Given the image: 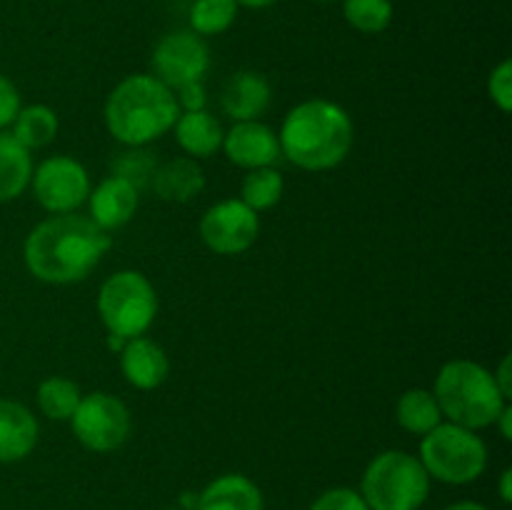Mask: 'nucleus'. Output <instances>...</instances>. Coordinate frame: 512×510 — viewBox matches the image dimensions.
<instances>
[{
    "label": "nucleus",
    "mask_w": 512,
    "mask_h": 510,
    "mask_svg": "<svg viewBox=\"0 0 512 510\" xmlns=\"http://www.w3.org/2000/svg\"><path fill=\"white\" fill-rule=\"evenodd\" d=\"M443 510H490V508H485L483 503H475V500H460V503L448 505V508Z\"/></svg>",
    "instance_id": "obj_35"
},
{
    "label": "nucleus",
    "mask_w": 512,
    "mask_h": 510,
    "mask_svg": "<svg viewBox=\"0 0 512 510\" xmlns=\"http://www.w3.org/2000/svg\"><path fill=\"white\" fill-rule=\"evenodd\" d=\"M493 378H495V383H498L500 393L505 395V400H510V395H512V383H510V355H508V358H503V363H500V368L495 370Z\"/></svg>",
    "instance_id": "obj_32"
},
{
    "label": "nucleus",
    "mask_w": 512,
    "mask_h": 510,
    "mask_svg": "<svg viewBox=\"0 0 512 510\" xmlns=\"http://www.w3.org/2000/svg\"><path fill=\"white\" fill-rule=\"evenodd\" d=\"M510 418H512V408H510V403H508V405H505V408H503V413L498 415V420H495V425H498V428H500V435H503L505 440H510V438H512Z\"/></svg>",
    "instance_id": "obj_33"
},
{
    "label": "nucleus",
    "mask_w": 512,
    "mask_h": 510,
    "mask_svg": "<svg viewBox=\"0 0 512 510\" xmlns=\"http://www.w3.org/2000/svg\"><path fill=\"white\" fill-rule=\"evenodd\" d=\"M260 218L243 200H220L200 218V238L213 253L240 255L258 240Z\"/></svg>",
    "instance_id": "obj_10"
},
{
    "label": "nucleus",
    "mask_w": 512,
    "mask_h": 510,
    "mask_svg": "<svg viewBox=\"0 0 512 510\" xmlns=\"http://www.w3.org/2000/svg\"><path fill=\"white\" fill-rule=\"evenodd\" d=\"M173 93H175V100H178L180 113H183V110H205V103H208L203 83L180 85V88H175Z\"/></svg>",
    "instance_id": "obj_31"
},
{
    "label": "nucleus",
    "mask_w": 512,
    "mask_h": 510,
    "mask_svg": "<svg viewBox=\"0 0 512 510\" xmlns=\"http://www.w3.org/2000/svg\"><path fill=\"white\" fill-rule=\"evenodd\" d=\"M98 313L108 333L138 338L158 315V293L138 270H118L100 285Z\"/></svg>",
    "instance_id": "obj_7"
},
{
    "label": "nucleus",
    "mask_w": 512,
    "mask_h": 510,
    "mask_svg": "<svg viewBox=\"0 0 512 510\" xmlns=\"http://www.w3.org/2000/svg\"><path fill=\"white\" fill-rule=\"evenodd\" d=\"M80 388L68 378H45L38 385V408L45 418L50 420H70L73 418L75 408L80 403Z\"/></svg>",
    "instance_id": "obj_25"
},
{
    "label": "nucleus",
    "mask_w": 512,
    "mask_h": 510,
    "mask_svg": "<svg viewBox=\"0 0 512 510\" xmlns=\"http://www.w3.org/2000/svg\"><path fill=\"white\" fill-rule=\"evenodd\" d=\"M88 200V218L98 228H103L105 233L128 223L135 215V210H138V190L125 183V180L115 178V175H108L105 180H100L93 193L88 195Z\"/></svg>",
    "instance_id": "obj_14"
},
{
    "label": "nucleus",
    "mask_w": 512,
    "mask_h": 510,
    "mask_svg": "<svg viewBox=\"0 0 512 510\" xmlns=\"http://www.w3.org/2000/svg\"><path fill=\"white\" fill-rule=\"evenodd\" d=\"M173 130L175 140L188 153V158H210L215 150L223 148L225 130L208 110H183Z\"/></svg>",
    "instance_id": "obj_19"
},
{
    "label": "nucleus",
    "mask_w": 512,
    "mask_h": 510,
    "mask_svg": "<svg viewBox=\"0 0 512 510\" xmlns=\"http://www.w3.org/2000/svg\"><path fill=\"white\" fill-rule=\"evenodd\" d=\"M510 480H512V470L505 468L503 475H500V498H503V503H510V500H512Z\"/></svg>",
    "instance_id": "obj_34"
},
{
    "label": "nucleus",
    "mask_w": 512,
    "mask_h": 510,
    "mask_svg": "<svg viewBox=\"0 0 512 510\" xmlns=\"http://www.w3.org/2000/svg\"><path fill=\"white\" fill-rule=\"evenodd\" d=\"M353 135V120L338 103L313 98L285 115L278 133L280 153L298 168L323 173L348 158Z\"/></svg>",
    "instance_id": "obj_2"
},
{
    "label": "nucleus",
    "mask_w": 512,
    "mask_h": 510,
    "mask_svg": "<svg viewBox=\"0 0 512 510\" xmlns=\"http://www.w3.org/2000/svg\"><path fill=\"white\" fill-rule=\"evenodd\" d=\"M220 105H223V113L230 115L235 123L258 120L270 105V83L265 75L255 70H240L223 85Z\"/></svg>",
    "instance_id": "obj_15"
},
{
    "label": "nucleus",
    "mask_w": 512,
    "mask_h": 510,
    "mask_svg": "<svg viewBox=\"0 0 512 510\" xmlns=\"http://www.w3.org/2000/svg\"><path fill=\"white\" fill-rule=\"evenodd\" d=\"M208 68L210 50L193 30L168 33L153 50L155 78L163 80L173 90L188 83H203Z\"/></svg>",
    "instance_id": "obj_11"
},
{
    "label": "nucleus",
    "mask_w": 512,
    "mask_h": 510,
    "mask_svg": "<svg viewBox=\"0 0 512 510\" xmlns=\"http://www.w3.org/2000/svg\"><path fill=\"white\" fill-rule=\"evenodd\" d=\"M125 343H128V340L120 338V335L108 333V348H110V350H115V353H120V350L125 348Z\"/></svg>",
    "instance_id": "obj_37"
},
{
    "label": "nucleus",
    "mask_w": 512,
    "mask_h": 510,
    "mask_svg": "<svg viewBox=\"0 0 512 510\" xmlns=\"http://www.w3.org/2000/svg\"><path fill=\"white\" fill-rule=\"evenodd\" d=\"M343 15L350 28L365 35H378L393 23L390 0H343Z\"/></svg>",
    "instance_id": "obj_27"
},
{
    "label": "nucleus",
    "mask_w": 512,
    "mask_h": 510,
    "mask_svg": "<svg viewBox=\"0 0 512 510\" xmlns=\"http://www.w3.org/2000/svg\"><path fill=\"white\" fill-rule=\"evenodd\" d=\"M430 475L415 455L385 450L365 468L360 490L370 510H420L430 495Z\"/></svg>",
    "instance_id": "obj_5"
},
{
    "label": "nucleus",
    "mask_w": 512,
    "mask_h": 510,
    "mask_svg": "<svg viewBox=\"0 0 512 510\" xmlns=\"http://www.w3.org/2000/svg\"><path fill=\"white\" fill-rule=\"evenodd\" d=\"M120 370L133 388L155 390L168 380L170 360L155 340L138 335L120 350Z\"/></svg>",
    "instance_id": "obj_13"
},
{
    "label": "nucleus",
    "mask_w": 512,
    "mask_h": 510,
    "mask_svg": "<svg viewBox=\"0 0 512 510\" xmlns=\"http://www.w3.org/2000/svg\"><path fill=\"white\" fill-rule=\"evenodd\" d=\"M33 178V158L10 133L0 130V203L20 198Z\"/></svg>",
    "instance_id": "obj_20"
},
{
    "label": "nucleus",
    "mask_w": 512,
    "mask_h": 510,
    "mask_svg": "<svg viewBox=\"0 0 512 510\" xmlns=\"http://www.w3.org/2000/svg\"><path fill=\"white\" fill-rule=\"evenodd\" d=\"M418 460L430 480L445 485H468L488 468V445L478 430L455 423H440L420 440Z\"/></svg>",
    "instance_id": "obj_6"
},
{
    "label": "nucleus",
    "mask_w": 512,
    "mask_h": 510,
    "mask_svg": "<svg viewBox=\"0 0 512 510\" xmlns=\"http://www.w3.org/2000/svg\"><path fill=\"white\" fill-rule=\"evenodd\" d=\"M180 108L173 88L155 75H128L105 100V128L123 145H148L173 130Z\"/></svg>",
    "instance_id": "obj_3"
},
{
    "label": "nucleus",
    "mask_w": 512,
    "mask_h": 510,
    "mask_svg": "<svg viewBox=\"0 0 512 510\" xmlns=\"http://www.w3.org/2000/svg\"><path fill=\"white\" fill-rule=\"evenodd\" d=\"M70 425H73V435L78 438V443L90 453H113L130 438L133 420H130V410L123 400L103 393V390H95V393L80 398Z\"/></svg>",
    "instance_id": "obj_8"
},
{
    "label": "nucleus",
    "mask_w": 512,
    "mask_h": 510,
    "mask_svg": "<svg viewBox=\"0 0 512 510\" xmlns=\"http://www.w3.org/2000/svg\"><path fill=\"white\" fill-rule=\"evenodd\" d=\"M10 135L28 150L45 148L58 135V115L48 105H28V108H20L13 120V133Z\"/></svg>",
    "instance_id": "obj_22"
},
{
    "label": "nucleus",
    "mask_w": 512,
    "mask_h": 510,
    "mask_svg": "<svg viewBox=\"0 0 512 510\" xmlns=\"http://www.w3.org/2000/svg\"><path fill=\"white\" fill-rule=\"evenodd\" d=\"M433 395L448 423L470 430L495 425L498 415L508 405L493 373L485 365L465 358L450 360L438 370Z\"/></svg>",
    "instance_id": "obj_4"
},
{
    "label": "nucleus",
    "mask_w": 512,
    "mask_h": 510,
    "mask_svg": "<svg viewBox=\"0 0 512 510\" xmlns=\"http://www.w3.org/2000/svg\"><path fill=\"white\" fill-rule=\"evenodd\" d=\"M158 165V155L145 148V145H125V150L115 153L113 160H110V175L125 180L140 193V190L150 188Z\"/></svg>",
    "instance_id": "obj_23"
},
{
    "label": "nucleus",
    "mask_w": 512,
    "mask_h": 510,
    "mask_svg": "<svg viewBox=\"0 0 512 510\" xmlns=\"http://www.w3.org/2000/svg\"><path fill=\"white\" fill-rule=\"evenodd\" d=\"M223 150L228 160L238 168H273L278 163L280 140L270 125L260 120H243L235 123L228 133L223 135Z\"/></svg>",
    "instance_id": "obj_12"
},
{
    "label": "nucleus",
    "mask_w": 512,
    "mask_h": 510,
    "mask_svg": "<svg viewBox=\"0 0 512 510\" xmlns=\"http://www.w3.org/2000/svg\"><path fill=\"white\" fill-rule=\"evenodd\" d=\"M165 510H183V508H165Z\"/></svg>",
    "instance_id": "obj_39"
},
{
    "label": "nucleus",
    "mask_w": 512,
    "mask_h": 510,
    "mask_svg": "<svg viewBox=\"0 0 512 510\" xmlns=\"http://www.w3.org/2000/svg\"><path fill=\"white\" fill-rule=\"evenodd\" d=\"M150 188L165 203H190L203 193L205 173L195 158H173L158 165Z\"/></svg>",
    "instance_id": "obj_18"
},
{
    "label": "nucleus",
    "mask_w": 512,
    "mask_h": 510,
    "mask_svg": "<svg viewBox=\"0 0 512 510\" xmlns=\"http://www.w3.org/2000/svg\"><path fill=\"white\" fill-rule=\"evenodd\" d=\"M488 95L503 113H510L512 108V63L503 60L488 78Z\"/></svg>",
    "instance_id": "obj_29"
},
{
    "label": "nucleus",
    "mask_w": 512,
    "mask_h": 510,
    "mask_svg": "<svg viewBox=\"0 0 512 510\" xmlns=\"http://www.w3.org/2000/svg\"><path fill=\"white\" fill-rule=\"evenodd\" d=\"M195 510H265V500L248 475L225 473L200 490Z\"/></svg>",
    "instance_id": "obj_17"
},
{
    "label": "nucleus",
    "mask_w": 512,
    "mask_h": 510,
    "mask_svg": "<svg viewBox=\"0 0 512 510\" xmlns=\"http://www.w3.org/2000/svg\"><path fill=\"white\" fill-rule=\"evenodd\" d=\"M395 418H398L400 428L413 435H420V438L443 423V413H440V405L435 400L433 390L425 388L405 390L398 398V405H395Z\"/></svg>",
    "instance_id": "obj_21"
},
{
    "label": "nucleus",
    "mask_w": 512,
    "mask_h": 510,
    "mask_svg": "<svg viewBox=\"0 0 512 510\" xmlns=\"http://www.w3.org/2000/svg\"><path fill=\"white\" fill-rule=\"evenodd\" d=\"M320 3H333V0H320Z\"/></svg>",
    "instance_id": "obj_38"
},
{
    "label": "nucleus",
    "mask_w": 512,
    "mask_h": 510,
    "mask_svg": "<svg viewBox=\"0 0 512 510\" xmlns=\"http://www.w3.org/2000/svg\"><path fill=\"white\" fill-rule=\"evenodd\" d=\"M108 248L110 235L88 215L63 213L30 230L23 258L33 278L50 285H68L88 278Z\"/></svg>",
    "instance_id": "obj_1"
},
{
    "label": "nucleus",
    "mask_w": 512,
    "mask_h": 510,
    "mask_svg": "<svg viewBox=\"0 0 512 510\" xmlns=\"http://www.w3.org/2000/svg\"><path fill=\"white\" fill-rule=\"evenodd\" d=\"M30 185H33L35 200L53 215L73 213L90 195L88 170L70 155L45 158L33 170Z\"/></svg>",
    "instance_id": "obj_9"
},
{
    "label": "nucleus",
    "mask_w": 512,
    "mask_h": 510,
    "mask_svg": "<svg viewBox=\"0 0 512 510\" xmlns=\"http://www.w3.org/2000/svg\"><path fill=\"white\" fill-rule=\"evenodd\" d=\"M38 420L18 400H0V463H18L38 445Z\"/></svg>",
    "instance_id": "obj_16"
},
{
    "label": "nucleus",
    "mask_w": 512,
    "mask_h": 510,
    "mask_svg": "<svg viewBox=\"0 0 512 510\" xmlns=\"http://www.w3.org/2000/svg\"><path fill=\"white\" fill-rule=\"evenodd\" d=\"M310 510H370L365 505L363 495L353 488H345V485H338V488H328L325 493H320L318 498L313 500Z\"/></svg>",
    "instance_id": "obj_28"
},
{
    "label": "nucleus",
    "mask_w": 512,
    "mask_h": 510,
    "mask_svg": "<svg viewBox=\"0 0 512 510\" xmlns=\"http://www.w3.org/2000/svg\"><path fill=\"white\" fill-rule=\"evenodd\" d=\"M20 110V93L5 75H0V128L13 125Z\"/></svg>",
    "instance_id": "obj_30"
},
{
    "label": "nucleus",
    "mask_w": 512,
    "mask_h": 510,
    "mask_svg": "<svg viewBox=\"0 0 512 510\" xmlns=\"http://www.w3.org/2000/svg\"><path fill=\"white\" fill-rule=\"evenodd\" d=\"M238 5H243V8H253V10H260V8H270V5H275L278 0H235Z\"/></svg>",
    "instance_id": "obj_36"
},
{
    "label": "nucleus",
    "mask_w": 512,
    "mask_h": 510,
    "mask_svg": "<svg viewBox=\"0 0 512 510\" xmlns=\"http://www.w3.org/2000/svg\"><path fill=\"white\" fill-rule=\"evenodd\" d=\"M240 5L235 0H195L190 8V30L205 35H220L235 23Z\"/></svg>",
    "instance_id": "obj_26"
},
{
    "label": "nucleus",
    "mask_w": 512,
    "mask_h": 510,
    "mask_svg": "<svg viewBox=\"0 0 512 510\" xmlns=\"http://www.w3.org/2000/svg\"><path fill=\"white\" fill-rule=\"evenodd\" d=\"M285 180L283 175L275 168H255L248 170V175L243 178L240 185V200H243L248 208H253L255 213H263V210L275 208L283 198Z\"/></svg>",
    "instance_id": "obj_24"
}]
</instances>
